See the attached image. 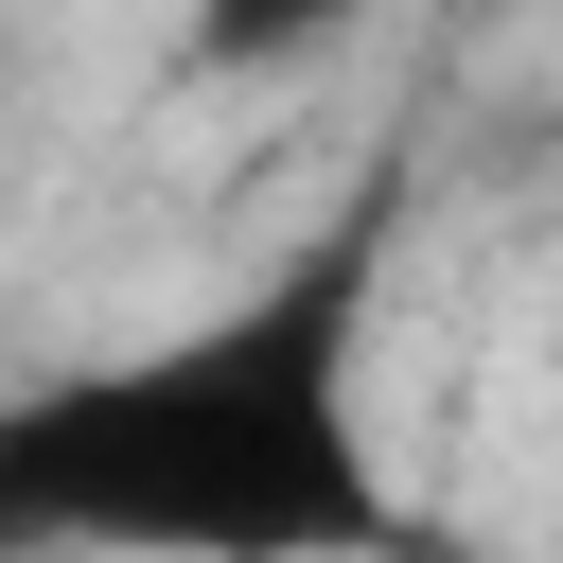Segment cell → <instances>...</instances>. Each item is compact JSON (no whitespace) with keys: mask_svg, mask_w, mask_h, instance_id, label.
Instances as JSON below:
<instances>
[{"mask_svg":"<svg viewBox=\"0 0 563 563\" xmlns=\"http://www.w3.org/2000/svg\"><path fill=\"white\" fill-rule=\"evenodd\" d=\"M352 334L369 229L141 369L0 405V545H369L387 493L352 457Z\"/></svg>","mask_w":563,"mask_h":563,"instance_id":"6da1fadb","label":"cell"},{"mask_svg":"<svg viewBox=\"0 0 563 563\" xmlns=\"http://www.w3.org/2000/svg\"><path fill=\"white\" fill-rule=\"evenodd\" d=\"M334 35H369V0H176V53L264 88V70H317Z\"/></svg>","mask_w":563,"mask_h":563,"instance_id":"7a4b0ae2","label":"cell"}]
</instances>
